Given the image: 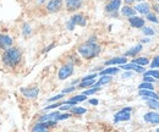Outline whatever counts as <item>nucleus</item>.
Here are the masks:
<instances>
[{"instance_id": "nucleus-1", "label": "nucleus", "mask_w": 159, "mask_h": 132, "mask_svg": "<svg viewBox=\"0 0 159 132\" xmlns=\"http://www.w3.org/2000/svg\"><path fill=\"white\" fill-rule=\"evenodd\" d=\"M77 50H79L80 55L82 57L92 59V57H96L99 55L100 47L96 42H87L84 44H81Z\"/></svg>"}, {"instance_id": "nucleus-2", "label": "nucleus", "mask_w": 159, "mask_h": 132, "mask_svg": "<svg viewBox=\"0 0 159 132\" xmlns=\"http://www.w3.org/2000/svg\"><path fill=\"white\" fill-rule=\"evenodd\" d=\"M21 57H22V53H21L20 49L11 47L10 49H7V50L4 52V54H2V61H4L5 65L16 66L21 61Z\"/></svg>"}, {"instance_id": "nucleus-3", "label": "nucleus", "mask_w": 159, "mask_h": 132, "mask_svg": "<svg viewBox=\"0 0 159 132\" xmlns=\"http://www.w3.org/2000/svg\"><path fill=\"white\" fill-rule=\"evenodd\" d=\"M74 74V64L72 62H67L64 66H61V69L58 72L59 80H66Z\"/></svg>"}, {"instance_id": "nucleus-4", "label": "nucleus", "mask_w": 159, "mask_h": 132, "mask_svg": "<svg viewBox=\"0 0 159 132\" xmlns=\"http://www.w3.org/2000/svg\"><path fill=\"white\" fill-rule=\"evenodd\" d=\"M131 112L132 109L130 107L127 108H124L122 110H120L115 114L114 116V122H120V121H129L131 119Z\"/></svg>"}, {"instance_id": "nucleus-5", "label": "nucleus", "mask_w": 159, "mask_h": 132, "mask_svg": "<svg viewBox=\"0 0 159 132\" xmlns=\"http://www.w3.org/2000/svg\"><path fill=\"white\" fill-rule=\"evenodd\" d=\"M60 117L59 112H53L50 114H44L39 117V122H47V121H55L58 122Z\"/></svg>"}, {"instance_id": "nucleus-6", "label": "nucleus", "mask_w": 159, "mask_h": 132, "mask_svg": "<svg viewBox=\"0 0 159 132\" xmlns=\"http://www.w3.org/2000/svg\"><path fill=\"white\" fill-rule=\"evenodd\" d=\"M134 9H135L136 12H139L142 15H147L151 10V4L147 2V1H142V2H139Z\"/></svg>"}, {"instance_id": "nucleus-7", "label": "nucleus", "mask_w": 159, "mask_h": 132, "mask_svg": "<svg viewBox=\"0 0 159 132\" xmlns=\"http://www.w3.org/2000/svg\"><path fill=\"white\" fill-rule=\"evenodd\" d=\"M62 7V0H50L47 5V10L49 12H58Z\"/></svg>"}, {"instance_id": "nucleus-8", "label": "nucleus", "mask_w": 159, "mask_h": 132, "mask_svg": "<svg viewBox=\"0 0 159 132\" xmlns=\"http://www.w3.org/2000/svg\"><path fill=\"white\" fill-rule=\"evenodd\" d=\"M12 47V39L7 34H0V48L1 49H10Z\"/></svg>"}, {"instance_id": "nucleus-9", "label": "nucleus", "mask_w": 159, "mask_h": 132, "mask_svg": "<svg viewBox=\"0 0 159 132\" xmlns=\"http://www.w3.org/2000/svg\"><path fill=\"white\" fill-rule=\"evenodd\" d=\"M143 119L148 124H159V114L157 112H149V113L144 114Z\"/></svg>"}, {"instance_id": "nucleus-10", "label": "nucleus", "mask_w": 159, "mask_h": 132, "mask_svg": "<svg viewBox=\"0 0 159 132\" xmlns=\"http://www.w3.org/2000/svg\"><path fill=\"white\" fill-rule=\"evenodd\" d=\"M120 6H121V0H111V1H109V4L107 5L105 10H107L108 12L115 14V12H118Z\"/></svg>"}, {"instance_id": "nucleus-11", "label": "nucleus", "mask_w": 159, "mask_h": 132, "mask_svg": "<svg viewBox=\"0 0 159 132\" xmlns=\"http://www.w3.org/2000/svg\"><path fill=\"white\" fill-rule=\"evenodd\" d=\"M83 0H65V4H66V9L69 11H75L81 7Z\"/></svg>"}, {"instance_id": "nucleus-12", "label": "nucleus", "mask_w": 159, "mask_h": 132, "mask_svg": "<svg viewBox=\"0 0 159 132\" xmlns=\"http://www.w3.org/2000/svg\"><path fill=\"white\" fill-rule=\"evenodd\" d=\"M21 92L22 94L27 98H37L38 93H39V89L37 87H32V88H21Z\"/></svg>"}, {"instance_id": "nucleus-13", "label": "nucleus", "mask_w": 159, "mask_h": 132, "mask_svg": "<svg viewBox=\"0 0 159 132\" xmlns=\"http://www.w3.org/2000/svg\"><path fill=\"white\" fill-rule=\"evenodd\" d=\"M129 22L130 25L134 27V28H143L144 27V20L142 17H139V16H132L129 19Z\"/></svg>"}, {"instance_id": "nucleus-14", "label": "nucleus", "mask_w": 159, "mask_h": 132, "mask_svg": "<svg viewBox=\"0 0 159 132\" xmlns=\"http://www.w3.org/2000/svg\"><path fill=\"white\" fill-rule=\"evenodd\" d=\"M139 94L142 98H147V99H156V100L159 99V95L154 91H151V89H139Z\"/></svg>"}, {"instance_id": "nucleus-15", "label": "nucleus", "mask_w": 159, "mask_h": 132, "mask_svg": "<svg viewBox=\"0 0 159 132\" xmlns=\"http://www.w3.org/2000/svg\"><path fill=\"white\" fill-rule=\"evenodd\" d=\"M127 62V57H113L108 61H105V65L107 66H110V65H124Z\"/></svg>"}, {"instance_id": "nucleus-16", "label": "nucleus", "mask_w": 159, "mask_h": 132, "mask_svg": "<svg viewBox=\"0 0 159 132\" xmlns=\"http://www.w3.org/2000/svg\"><path fill=\"white\" fill-rule=\"evenodd\" d=\"M120 67L121 69H124V70H130V71H136V72H144V69L142 67V66H139V65H136V64H124V65H120Z\"/></svg>"}, {"instance_id": "nucleus-17", "label": "nucleus", "mask_w": 159, "mask_h": 132, "mask_svg": "<svg viewBox=\"0 0 159 132\" xmlns=\"http://www.w3.org/2000/svg\"><path fill=\"white\" fill-rule=\"evenodd\" d=\"M121 15L130 19V17H132V16H136V11H135V9L131 7V6H122V9H121Z\"/></svg>"}, {"instance_id": "nucleus-18", "label": "nucleus", "mask_w": 159, "mask_h": 132, "mask_svg": "<svg viewBox=\"0 0 159 132\" xmlns=\"http://www.w3.org/2000/svg\"><path fill=\"white\" fill-rule=\"evenodd\" d=\"M71 21H72L75 25H79V26H86V23H87V21H86L84 16H83L82 14H76V15H74V16L71 17Z\"/></svg>"}, {"instance_id": "nucleus-19", "label": "nucleus", "mask_w": 159, "mask_h": 132, "mask_svg": "<svg viewBox=\"0 0 159 132\" xmlns=\"http://www.w3.org/2000/svg\"><path fill=\"white\" fill-rule=\"evenodd\" d=\"M142 44H137V45H135V47H132L130 50H127L126 53H125V57H135V55H137L139 52L142 50Z\"/></svg>"}, {"instance_id": "nucleus-20", "label": "nucleus", "mask_w": 159, "mask_h": 132, "mask_svg": "<svg viewBox=\"0 0 159 132\" xmlns=\"http://www.w3.org/2000/svg\"><path fill=\"white\" fill-rule=\"evenodd\" d=\"M119 72V67H107L104 70H102L98 75L99 76H111L116 75Z\"/></svg>"}, {"instance_id": "nucleus-21", "label": "nucleus", "mask_w": 159, "mask_h": 132, "mask_svg": "<svg viewBox=\"0 0 159 132\" xmlns=\"http://www.w3.org/2000/svg\"><path fill=\"white\" fill-rule=\"evenodd\" d=\"M109 82H111V76H100L99 81H97V82L94 83V87L100 88L103 84H107V83H109Z\"/></svg>"}, {"instance_id": "nucleus-22", "label": "nucleus", "mask_w": 159, "mask_h": 132, "mask_svg": "<svg viewBox=\"0 0 159 132\" xmlns=\"http://www.w3.org/2000/svg\"><path fill=\"white\" fill-rule=\"evenodd\" d=\"M146 102H147V105L148 108L153 109V110H159V100H156V99H147L144 98Z\"/></svg>"}, {"instance_id": "nucleus-23", "label": "nucleus", "mask_w": 159, "mask_h": 132, "mask_svg": "<svg viewBox=\"0 0 159 132\" xmlns=\"http://www.w3.org/2000/svg\"><path fill=\"white\" fill-rule=\"evenodd\" d=\"M132 64H136V65L143 67V66H146V65L149 64V60L147 57H137V59H134L132 60Z\"/></svg>"}, {"instance_id": "nucleus-24", "label": "nucleus", "mask_w": 159, "mask_h": 132, "mask_svg": "<svg viewBox=\"0 0 159 132\" xmlns=\"http://www.w3.org/2000/svg\"><path fill=\"white\" fill-rule=\"evenodd\" d=\"M94 83H96V81H94V80L83 81V82H81V84H80L79 87L80 88H92V87H94Z\"/></svg>"}, {"instance_id": "nucleus-25", "label": "nucleus", "mask_w": 159, "mask_h": 132, "mask_svg": "<svg viewBox=\"0 0 159 132\" xmlns=\"http://www.w3.org/2000/svg\"><path fill=\"white\" fill-rule=\"evenodd\" d=\"M71 113H72V114H77V115H82V114L87 113V109H84V108H81V107H74V108H71Z\"/></svg>"}, {"instance_id": "nucleus-26", "label": "nucleus", "mask_w": 159, "mask_h": 132, "mask_svg": "<svg viewBox=\"0 0 159 132\" xmlns=\"http://www.w3.org/2000/svg\"><path fill=\"white\" fill-rule=\"evenodd\" d=\"M139 89H151V91H153V89H154V86H153V83L142 82L139 86Z\"/></svg>"}, {"instance_id": "nucleus-27", "label": "nucleus", "mask_w": 159, "mask_h": 132, "mask_svg": "<svg viewBox=\"0 0 159 132\" xmlns=\"http://www.w3.org/2000/svg\"><path fill=\"white\" fill-rule=\"evenodd\" d=\"M144 76H151L156 80H159V71L158 70H149V71H146Z\"/></svg>"}, {"instance_id": "nucleus-28", "label": "nucleus", "mask_w": 159, "mask_h": 132, "mask_svg": "<svg viewBox=\"0 0 159 132\" xmlns=\"http://www.w3.org/2000/svg\"><path fill=\"white\" fill-rule=\"evenodd\" d=\"M146 17L148 21H151V22H153V23H159V20L158 17L156 16V14H152V12H148L147 15H146Z\"/></svg>"}, {"instance_id": "nucleus-29", "label": "nucleus", "mask_w": 159, "mask_h": 132, "mask_svg": "<svg viewBox=\"0 0 159 132\" xmlns=\"http://www.w3.org/2000/svg\"><path fill=\"white\" fill-rule=\"evenodd\" d=\"M87 99V97L83 94H80V95H75V97H72L70 100L71 102H75V103H79V102H84Z\"/></svg>"}, {"instance_id": "nucleus-30", "label": "nucleus", "mask_w": 159, "mask_h": 132, "mask_svg": "<svg viewBox=\"0 0 159 132\" xmlns=\"http://www.w3.org/2000/svg\"><path fill=\"white\" fill-rule=\"evenodd\" d=\"M98 91H99V88H98V87H92V88H89V89L84 91V92H83L82 94L87 97V95H91V94H94V93H97Z\"/></svg>"}, {"instance_id": "nucleus-31", "label": "nucleus", "mask_w": 159, "mask_h": 132, "mask_svg": "<svg viewBox=\"0 0 159 132\" xmlns=\"http://www.w3.org/2000/svg\"><path fill=\"white\" fill-rule=\"evenodd\" d=\"M142 32H143L144 36H154V31L152 28H149V27H143Z\"/></svg>"}, {"instance_id": "nucleus-32", "label": "nucleus", "mask_w": 159, "mask_h": 132, "mask_svg": "<svg viewBox=\"0 0 159 132\" xmlns=\"http://www.w3.org/2000/svg\"><path fill=\"white\" fill-rule=\"evenodd\" d=\"M151 67H152V70H154V69H158L159 67V55L153 59V61H152V64H151Z\"/></svg>"}, {"instance_id": "nucleus-33", "label": "nucleus", "mask_w": 159, "mask_h": 132, "mask_svg": "<svg viewBox=\"0 0 159 132\" xmlns=\"http://www.w3.org/2000/svg\"><path fill=\"white\" fill-rule=\"evenodd\" d=\"M23 34L25 36H30L31 34V27H30V25H23Z\"/></svg>"}, {"instance_id": "nucleus-34", "label": "nucleus", "mask_w": 159, "mask_h": 132, "mask_svg": "<svg viewBox=\"0 0 159 132\" xmlns=\"http://www.w3.org/2000/svg\"><path fill=\"white\" fill-rule=\"evenodd\" d=\"M97 76H98V74H91V75L84 76V77L82 78V82H83V81H89V80H96Z\"/></svg>"}, {"instance_id": "nucleus-35", "label": "nucleus", "mask_w": 159, "mask_h": 132, "mask_svg": "<svg viewBox=\"0 0 159 132\" xmlns=\"http://www.w3.org/2000/svg\"><path fill=\"white\" fill-rule=\"evenodd\" d=\"M143 81L144 82H148V83H154L156 82V78H153L151 76H143Z\"/></svg>"}, {"instance_id": "nucleus-36", "label": "nucleus", "mask_w": 159, "mask_h": 132, "mask_svg": "<svg viewBox=\"0 0 159 132\" xmlns=\"http://www.w3.org/2000/svg\"><path fill=\"white\" fill-rule=\"evenodd\" d=\"M64 93H61V94H58V95H54V97H52V98H49L48 100L49 102H57V100H59V99H61L62 97H64Z\"/></svg>"}, {"instance_id": "nucleus-37", "label": "nucleus", "mask_w": 159, "mask_h": 132, "mask_svg": "<svg viewBox=\"0 0 159 132\" xmlns=\"http://www.w3.org/2000/svg\"><path fill=\"white\" fill-rule=\"evenodd\" d=\"M62 105V103H57V104H52V105H48L45 107V110H50V109H55V108H59Z\"/></svg>"}, {"instance_id": "nucleus-38", "label": "nucleus", "mask_w": 159, "mask_h": 132, "mask_svg": "<svg viewBox=\"0 0 159 132\" xmlns=\"http://www.w3.org/2000/svg\"><path fill=\"white\" fill-rule=\"evenodd\" d=\"M75 26H76V25H75V23H74L71 20H70V21L66 23V27H67V30H69V31H72V30L75 28Z\"/></svg>"}, {"instance_id": "nucleus-39", "label": "nucleus", "mask_w": 159, "mask_h": 132, "mask_svg": "<svg viewBox=\"0 0 159 132\" xmlns=\"http://www.w3.org/2000/svg\"><path fill=\"white\" fill-rule=\"evenodd\" d=\"M75 91V87L72 86V87H69V88H65L64 91H62V93L65 94V93H70V92H74Z\"/></svg>"}, {"instance_id": "nucleus-40", "label": "nucleus", "mask_w": 159, "mask_h": 132, "mask_svg": "<svg viewBox=\"0 0 159 132\" xmlns=\"http://www.w3.org/2000/svg\"><path fill=\"white\" fill-rule=\"evenodd\" d=\"M98 99H91L89 100V104H92V105H98Z\"/></svg>"}, {"instance_id": "nucleus-41", "label": "nucleus", "mask_w": 159, "mask_h": 132, "mask_svg": "<svg viewBox=\"0 0 159 132\" xmlns=\"http://www.w3.org/2000/svg\"><path fill=\"white\" fill-rule=\"evenodd\" d=\"M67 117H70V114H65V115H61V114H60L59 120H65V119H67Z\"/></svg>"}, {"instance_id": "nucleus-42", "label": "nucleus", "mask_w": 159, "mask_h": 132, "mask_svg": "<svg viewBox=\"0 0 159 132\" xmlns=\"http://www.w3.org/2000/svg\"><path fill=\"white\" fill-rule=\"evenodd\" d=\"M131 75H132L131 72H125V74L122 75V78H129V77H131Z\"/></svg>"}, {"instance_id": "nucleus-43", "label": "nucleus", "mask_w": 159, "mask_h": 132, "mask_svg": "<svg viewBox=\"0 0 159 132\" xmlns=\"http://www.w3.org/2000/svg\"><path fill=\"white\" fill-rule=\"evenodd\" d=\"M135 1H143V0H125L126 4H131V2H135Z\"/></svg>"}, {"instance_id": "nucleus-44", "label": "nucleus", "mask_w": 159, "mask_h": 132, "mask_svg": "<svg viewBox=\"0 0 159 132\" xmlns=\"http://www.w3.org/2000/svg\"><path fill=\"white\" fill-rule=\"evenodd\" d=\"M148 42H149L148 38H143V39H142V43H148Z\"/></svg>"}, {"instance_id": "nucleus-45", "label": "nucleus", "mask_w": 159, "mask_h": 132, "mask_svg": "<svg viewBox=\"0 0 159 132\" xmlns=\"http://www.w3.org/2000/svg\"><path fill=\"white\" fill-rule=\"evenodd\" d=\"M36 1H37V2H38V4H43V2H44V1H45V0H36Z\"/></svg>"}, {"instance_id": "nucleus-46", "label": "nucleus", "mask_w": 159, "mask_h": 132, "mask_svg": "<svg viewBox=\"0 0 159 132\" xmlns=\"http://www.w3.org/2000/svg\"><path fill=\"white\" fill-rule=\"evenodd\" d=\"M157 10L159 11V5H157Z\"/></svg>"}, {"instance_id": "nucleus-47", "label": "nucleus", "mask_w": 159, "mask_h": 132, "mask_svg": "<svg viewBox=\"0 0 159 132\" xmlns=\"http://www.w3.org/2000/svg\"><path fill=\"white\" fill-rule=\"evenodd\" d=\"M156 132H159V129H157V131H156Z\"/></svg>"}, {"instance_id": "nucleus-48", "label": "nucleus", "mask_w": 159, "mask_h": 132, "mask_svg": "<svg viewBox=\"0 0 159 132\" xmlns=\"http://www.w3.org/2000/svg\"><path fill=\"white\" fill-rule=\"evenodd\" d=\"M158 1H159V0H158Z\"/></svg>"}]
</instances>
